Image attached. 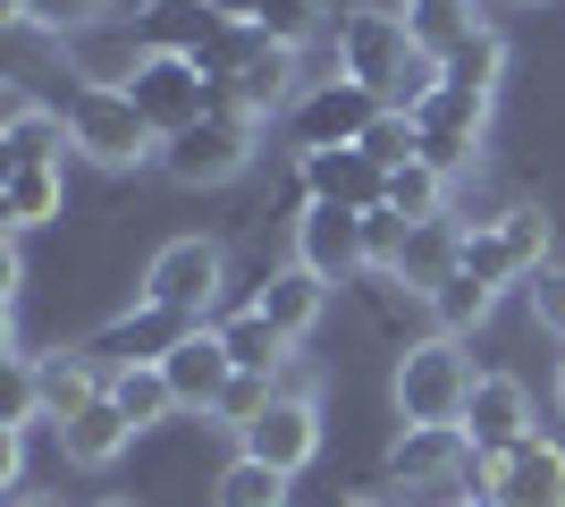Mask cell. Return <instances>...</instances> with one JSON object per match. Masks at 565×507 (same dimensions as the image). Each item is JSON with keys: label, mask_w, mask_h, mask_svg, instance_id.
I'll list each match as a JSON object with an SVG mask.
<instances>
[{"label": "cell", "mask_w": 565, "mask_h": 507, "mask_svg": "<svg viewBox=\"0 0 565 507\" xmlns=\"http://www.w3.org/2000/svg\"><path fill=\"white\" fill-rule=\"evenodd\" d=\"M212 330H220V347H228V363H236V372H270V381H279V363L296 356V347L279 338V321H270V314H254V305H228V314H220Z\"/></svg>", "instance_id": "obj_24"}, {"label": "cell", "mask_w": 565, "mask_h": 507, "mask_svg": "<svg viewBox=\"0 0 565 507\" xmlns=\"http://www.w3.org/2000/svg\"><path fill=\"white\" fill-rule=\"evenodd\" d=\"M448 507H481V499H448Z\"/></svg>", "instance_id": "obj_46"}, {"label": "cell", "mask_w": 565, "mask_h": 507, "mask_svg": "<svg viewBox=\"0 0 565 507\" xmlns=\"http://www.w3.org/2000/svg\"><path fill=\"white\" fill-rule=\"evenodd\" d=\"M212 9H220L228 25H254V18H262V0H212Z\"/></svg>", "instance_id": "obj_41"}, {"label": "cell", "mask_w": 565, "mask_h": 507, "mask_svg": "<svg viewBox=\"0 0 565 507\" xmlns=\"http://www.w3.org/2000/svg\"><path fill=\"white\" fill-rule=\"evenodd\" d=\"M388 212H397V220H439V212H448V178H439L430 161L388 169Z\"/></svg>", "instance_id": "obj_32"}, {"label": "cell", "mask_w": 565, "mask_h": 507, "mask_svg": "<svg viewBox=\"0 0 565 507\" xmlns=\"http://www.w3.org/2000/svg\"><path fill=\"white\" fill-rule=\"evenodd\" d=\"M338 76H354L363 94H380L388 110L414 102V34H405V9H372V0H354L338 9Z\"/></svg>", "instance_id": "obj_1"}, {"label": "cell", "mask_w": 565, "mask_h": 507, "mask_svg": "<svg viewBox=\"0 0 565 507\" xmlns=\"http://www.w3.org/2000/svg\"><path fill=\"white\" fill-rule=\"evenodd\" d=\"M380 110H388L380 94H363L354 76L330 68L321 85L296 94V110H287V145H296V161H305V152H347V145H363V127H372Z\"/></svg>", "instance_id": "obj_6"}, {"label": "cell", "mask_w": 565, "mask_h": 507, "mask_svg": "<svg viewBox=\"0 0 565 507\" xmlns=\"http://www.w3.org/2000/svg\"><path fill=\"white\" fill-rule=\"evenodd\" d=\"M363 305H372V321L388 330V347H423V338H439V314H430V296L397 288V279H380V288H363Z\"/></svg>", "instance_id": "obj_27"}, {"label": "cell", "mask_w": 565, "mask_h": 507, "mask_svg": "<svg viewBox=\"0 0 565 507\" xmlns=\"http://www.w3.org/2000/svg\"><path fill=\"white\" fill-rule=\"evenodd\" d=\"M296 263L321 271L330 288L372 279V263H363V212H347V203H312V212L296 220Z\"/></svg>", "instance_id": "obj_12"}, {"label": "cell", "mask_w": 565, "mask_h": 507, "mask_svg": "<svg viewBox=\"0 0 565 507\" xmlns=\"http://www.w3.org/2000/svg\"><path fill=\"white\" fill-rule=\"evenodd\" d=\"M0 9H9V25H25V34H85L110 0H0Z\"/></svg>", "instance_id": "obj_33"}, {"label": "cell", "mask_w": 565, "mask_h": 507, "mask_svg": "<svg viewBox=\"0 0 565 507\" xmlns=\"http://www.w3.org/2000/svg\"><path fill=\"white\" fill-rule=\"evenodd\" d=\"M456 271H472V279H481V288H515V279H523V263H515V245H507V229H498V212L490 220H472V229H465V263H456Z\"/></svg>", "instance_id": "obj_31"}, {"label": "cell", "mask_w": 565, "mask_h": 507, "mask_svg": "<svg viewBox=\"0 0 565 507\" xmlns=\"http://www.w3.org/2000/svg\"><path fill=\"white\" fill-rule=\"evenodd\" d=\"M60 203H68V178L60 169H0V220H9V237H25V229H43V220H60Z\"/></svg>", "instance_id": "obj_25"}, {"label": "cell", "mask_w": 565, "mask_h": 507, "mask_svg": "<svg viewBox=\"0 0 565 507\" xmlns=\"http://www.w3.org/2000/svg\"><path fill=\"white\" fill-rule=\"evenodd\" d=\"M472 499L481 507H565V440L532 432L507 457H472Z\"/></svg>", "instance_id": "obj_7"}, {"label": "cell", "mask_w": 565, "mask_h": 507, "mask_svg": "<svg viewBox=\"0 0 565 507\" xmlns=\"http://www.w3.org/2000/svg\"><path fill=\"white\" fill-rule=\"evenodd\" d=\"M236 448H245V457H262V465H279L287 483H296V474L321 457V398H270V414H262V423H245V432H236Z\"/></svg>", "instance_id": "obj_13"}, {"label": "cell", "mask_w": 565, "mask_h": 507, "mask_svg": "<svg viewBox=\"0 0 565 507\" xmlns=\"http://www.w3.org/2000/svg\"><path fill=\"white\" fill-rule=\"evenodd\" d=\"M102 363L85 356V347H60V356H34V406H43V423L60 432V423H76V414L102 398Z\"/></svg>", "instance_id": "obj_18"}, {"label": "cell", "mask_w": 565, "mask_h": 507, "mask_svg": "<svg viewBox=\"0 0 565 507\" xmlns=\"http://www.w3.org/2000/svg\"><path fill=\"white\" fill-rule=\"evenodd\" d=\"M94 507H136V499H94Z\"/></svg>", "instance_id": "obj_45"}, {"label": "cell", "mask_w": 565, "mask_h": 507, "mask_svg": "<svg viewBox=\"0 0 565 507\" xmlns=\"http://www.w3.org/2000/svg\"><path fill=\"white\" fill-rule=\"evenodd\" d=\"M405 229H414V220H397L388 203H380V212H363V263H372V279H388V271H397Z\"/></svg>", "instance_id": "obj_38"}, {"label": "cell", "mask_w": 565, "mask_h": 507, "mask_svg": "<svg viewBox=\"0 0 565 507\" xmlns=\"http://www.w3.org/2000/svg\"><path fill=\"white\" fill-rule=\"evenodd\" d=\"M312 9H338V0H312Z\"/></svg>", "instance_id": "obj_47"}, {"label": "cell", "mask_w": 565, "mask_h": 507, "mask_svg": "<svg viewBox=\"0 0 565 507\" xmlns=\"http://www.w3.org/2000/svg\"><path fill=\"white\" fill-rule=\"evenodd\" d=\"M523 305H532V321H541L548 338H565V263L532 271V279H523Z\"/></svg>", "instance_id": "obj_39"}, {"label": "cell", "mask_w": 565, "mask_h": 507, "mask_svg": "<svg viewBox=\"0 0 565 507\" xmlns=\"http://www.w3.org/2000/svg\"><path fill=\"white\" fill-rule=\"evenodd\" d=\"M405 110H414V127H448V136H481L490 127V94H465V85H439V76H423Z\"/></svg>", "instance_id": "obj_26"}, {"label": "cell", "mask_w": 565, "mask_h": 507, "mask_svg": "<svg viewBox=\"0 0 565 507\" xmlns=\"http://www.w3.org/2000/svg\"><path fill=\"white\" fill-rule=\"evenodd\" d=\"M220 288H228V254L220 237H169L152 263H143V305H161L178 321H220Z\"/></svg>", "instance_id": "obj_4"}, {"label": "cell", "mask_w": 565, "mask_h": 507, "mask_svg": "<svg viewBox=\"0 0 565 507\" xmlns=\"http://www.w3.org/2000/svg\"><path fill=\"white\" fill-rule=\"evenodd\" d=\"M127 102H136L143 127L169 145V136H186V127L212 119V76L194 68V60H152V51H143L136 68H127Z\"/></svg>", "instance_id": "obj_9"}, {"label": "cell", "mask_w": 565, "mask_h": 507, "mask_svg": "<svg viewBox=\"0 0 565 507\" xmlns=\"http://www.w3.org/2000/svg\"><path fill=\"white\" fill-rule=\"evenodd\" d=\"M228 102L245 110V119H279V110H296V51L262 43L254 34V60L228 76Z\"/></svg>", "instance_id": "obj_22"}, {"label": "cell", "mask_w": 565, "mask_h": 507, "mask_svg": "<svg viewBox=\"0 0 565 507\" xmlns=\"http://www.w3.org/2000/svg\"><path fill=\"white\" fill-rule=\"evenodd\" d=\"M380 483L388 490H423L430 507H448V499H472V440L465 423H405L397 448H388V465H380Z\"/></svg>", "instance_id": "obj_5"}, {"label": "cell", "mask_w": 565, "mask_h": 507, "mask_svg": "<svg viewBox=\"0 0 565 507\" xmlns=\"http://www.w3.org/2000/svg\"><path fill=\"white\" fill-rule=\"evenodd\" d=\"M465 229H472V220H456V212L414 220V229H405V254H397V271H388V279H397V288H414V296H430L456 263H465Z\"/></svg>", "instance_id": "obj_20"}, {"label": "cell", "mask_w": 565, "mask_h": 507, "mask_svg": "<svg viewBox=\"0 0 565 507\" xmlns=\"http://www.w3.org/2000/svg\"><path fill=\"white\" fill-rule=\"evenodd\" d=\"M212 507H287V474L236 448V457L212 474Z\"/></svg>", "instance_id": "obj_28"}, {"label": "cell", "mask_w": 565, "mask_h": 507, "mask_svg": "<svg viewBox=\"0 0 565 507\" xmlns=\"http://www.w3.org/2000/svg\"><path fill=\"white\" fill-rule=\"evenodd\" d=\"M60 110H68V136H76V152H85V161H102V169H143V161H161V136L143 127V110L127 102V85H94V76H76Z\"/></svg>", "instance_id": "obj_3"}, {"label": "cell", "mask_w": 565, "mask_h": 507, "mask_svg": "<svg viewBox=\"0 0 565 507\" xmlns=\"http://www.w3.org/2000/svg\"><path fill=\"white\" fill-rule=\"evenodd\" d=\"M245 305H254V314H270V321H279V338L296 347L312 321L330 314V279H321V271H305V263H279V271H262V279H254V296H245Z\"/></svg>", "instance_id": "obj_17"}, {"label": "cell", "mask_w": 565, "mask_h": 507, "mask_svg": "<svg viewBox=\"0 0 565 507\" xmlns=\"http://www.w3.org/2000/svg\"><path fill=\"white\" fill-rule=\"evenodd\" d=\"M312 25H321V9H312V0H262L254 34H262V43H279V51H305Z\"/></svg>", "instance_id": "obj_36"}, {"label": "cell", "mask_w": 565, "mask_h": 507, "mask_svg": "<svg viewBox=\"0 0 565 507\" xmlns=\"http://www.w3.org/2000/svg\"><path fill=\"white\" fill-rule=\"evenodd\" d=\"M9 507H60V499H51V490H18Z\"/></svg>", "instance_id": "obj_42"}, {"label": "cell", "mask_w": 565, "mask_h": 507, "mask_svg": "<svg viewBox=\"0 0 565 507\" xmlns=\"http://www.w3.org/2000/svg\"><path fill=\"white\" fill-rule=\"evenodd\" d=\"M110 398L127 406V423L136 432H161L169 414H178V389H169L161 363H136V372H110Z\"/></svg>", "instance_id": "obj_29"}, {"label": "cell", "mask_w": 565, "mask_h": 507, "mask_svg": "<svg viewBox=\"0 0 565 507\" xmlns=\"http://www.w3.org/2000/svg\"><path fill=\"white\" fill-rule=\"evenodd\" d=\"M60 152H76L68 110H43L34 94H9V127H0V169H60Z\"/></svg>", "instance_id": "obj_19"}, {"label": "cell", "mask_w": 565, "mask_h": 507, "mask_svg": "<svg viewBox=\"0 0 565 507\" xmlns=\"http://www.w3.org/2000/svg\"><path fill=\"white\" fill-rule=\"evenodd\" d=\"M548 398H557V414H565V363H557V389H548Z\"/></svg>", "instance_id": "obj_44"}, {"label": "cell", "mask_w": 565, "mask_h": 507, "mask_svg": "<svg viewBox=\"0 0 565 507\" xmlns=\"http://www.w3.org/2000/svg\"><path fill=\"white\" fill-rule=\"evenodd\" d=\"M296 178H305L312 203H347V212H380V203H388V169H380L363 145H347V152H305V161H296Z\"/></svg>", "instance_id": "obj_16"}, {"label": "cell", "mask_w": 565, "mask_h": 507, "mask_svg": "<svg viewBox=\"0 0 565 507\" xmlns=\"http://www.w3.org/2000/svg\"><path fill=\"white\" fill-rule=\"evenodd\" d=\"M136 423H127V406H118L110 389H102L94 406L76 414V423H60V448H68V465H85V474H102V465H118L127 448H136Z\"/></svg>", "instance_id": "obj_21"}, {"label": "cell", "mask_w": 565, "mask_h": 507, "mask_svg": "<svg viewBox=\"0 0 565 507\" xmlns=\"http://www.w3.org/2000/svg\"><path fill=\"white\" fill-rule=\"evenodd\" d=\"M194 321H178V314H161V305H127V314H110L102 321L94 338H85V356L102 363V381H110V372H136V363H169V347H178V338H186Z\"/></svg>", "instance_id": "obj_11"}, {"label": "cell", "mask_w": 565, "mask_h": 507, "mask_svg": "<svg viewBox=\"0 0 565 507\" xmlns=\"http://www.w3.org/2000/svg\"><path fill=\"white\" fill-rule=\"evenodd\" d=\"M161 372H169V389H178V414H203V423L220 414V398H228V381H236V363H228V347H220L212 321L178 338Z\"/></svg>", "instance_id": "obj_15"}, {"label": "cell", "mask_w": 565, "mask_h": 507, "mask_svg": "<svg viewBox=\"0 0 565 507\" xmlns=\"http://www.w3.org/2000/svg\"><path fill=\"white\" fill-rule=\"evenodd\" d=\"M490 305H498V296L481 288V279H472V271H448V279H439V288H430V314H439V330H448V338H465L472 321L490 314Z\"/></svg>", "instance_id": "obj_34"}, {"label": "cell", "mask_w": 565, "mask_h": 507, "mask_svg": "<svg viewBox=\"0 0 565 507\" xmlns=\"http://www.w3.org/2000/svg\"><path fill=\"white\" fill-rule=\"evenodd\" d=\"M481 25H490L481 0H405V34H414V60H423V68H439L448 51H465Z\"/></svg>", "instance_id": "obj_23"}, {"label": "cell", "mask_w": 565, "mask_h": 507, "mask_svg": "<svg viewBox=\"0 0 565 507\" xmlns=\"http://www.w3.org/2000/svg\"><path fill=\"white\" fill-rule=\"evenodd\" d=\"M472 356H465V338H423V347H405L397 372H388V406H397V423H465L472 406Z\"/></svg>", "instance_id": "obj_2"}, {"label": "cell", "mask_w": 565, "mask_h": 507, "mask_svg": "<svg viewBox=\"0 0 565 507\" xmlns=\"http://www.w3.org/2000/svg\"><path fill=\"white\" fill-rule=\"evenodd\" d=\"M465 440H472V457L523 448V440H532V389H523L515 372H481V381H472V406H465Z\"/></svg>", "instance_id": "obj_14"}, {"label": "cell", "mask_w": 565, "mask_h": 507, "mask_svg": "<svg viewBox=\"0 0 565 507\" xmlns=\"http://www.w3.org/2000/svg\"><path fill=\"white\" fill-rule=\"evenodd\" d=\"M270 398H279V381H270V372H236L212 423H228V432H245V423H262V414H270Z\"/></svg>", "instance_id": "obj_37"}, {"label": "cell", "mask_w": 565, "mask_h": 507, "mask_svg": "<svg viewBox=\"0 0 565 507\" xmlns=\"http://www.w3.org/2000/svg\"><path fill=\"white\" fill-rule=\"evenodd\" d=\"M254 136H262V119H245V110H212L203 127H186V136H169V145H161V169L178 178V187H228V178L254 169Z\"/></svg>", "instance_id": "obj_8"}, {"label": "cell", "mask_w": 565, "mask_h": 507, "mask_svg": "<svg viewBox=\"0 0 565 507\" xmlns=\"http://www.w3.org/2000/svg\"><path fill=\"white\" fill-rule=\"evenodd\" d=\"M228 43V18H220L212 0H143L136 9V51H152V60H212V51Z\"/></svg>", "instance_id": "obj_10"}, {"label": "cell", "mask_w": 565, "mask_h": 507, "mask_svg": "<svg viewBox=\"0 0 565 507\" xmlns=\"http://www.w3.org/2000/svg\"><path fill=\"white\" fill-rule=\"evenodd\" d=\"M363 152H372L380 169H405V161H423V127H414V110H380V119L363 127Z\"/></svg>", "instance_id": "obj_35"}, {"label": "cell", "mask_w": 565, "mask_h": 507, "mask_svg": "<svg viewBox=\"0 0 565 507\" xmlns=\"http://www.w3.org/2000/svg\"><path fill=\"white\" fill-rule=\"evenodd\" d=\"M423 161L439 169V178H465V169L481 161V136H448V127H423Z\"/></svg>", "instance_id": "obj_40"}, {"label": "cell", "mask_w": 565, "mask_h": 507, "mask_svg": "<svg viewBox=\"0 0 565 507\" xmlns=\"http://www.w3.org/2000/svg\"><path fill=\"white\" fill-rule=\"evenodd\" d=\"M430 76H439V85H465V94H498V76H507V34L481 25V34H472L465 51H448Z\"/></svg>", "instance_id": "obj_30"}, {"label": "cell", "mask_w": 565, "mask_h": 507, "mask_svg": "<svg viewBox=\"0 0 565 507\" xmlns=\"http://www.w3.org/2000/svg\"><path fill=\"white\" fill-rule=\"evenodd\" d=\"M481 9H541V0H481Z\"/></svg>", "instance_id": "obj_43"}]
</instances>
